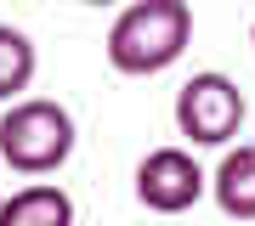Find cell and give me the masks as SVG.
<instances>
[{"instance_id":"6da1fadb","label":"cell","mask_w":255,"mask_h":226,"mask_svg":"<svg viewBox=\"0 0 255 226\" xmlns=\"http://www.w3.org/2000/svg\"><path fill=\"white\" fill-rule=\"evenodd\" d=\"M193 40V6L187 0H130L108 28V63L130 79L164 74Z\"/></svg>"},{"instance_id":"7a4b0ae2","label":"cell","mask_w":255,"mask_h":226,"mask_svg":"<svg viewBox=\"0 0 255 226\" xmlns=\"http://www.w3.org/2000/svg\"><path fill=\"white\" fill-rule=\"evenodd\" d=\"M74 158V113L51 96H23L0 113V164L17 175H51Z\"/></svg>"},{"instance_id":"3957f363","label":"cell","mask_w":255,"mask_h":226,"mask_svg":"<svg viewBox=\"0 0 255 226\" xmlns=\"http://www.w3.org/2000/svg\"><path fill=\"white\" fill-rule=\"evenodd\" d=\"M238 125H244V90H238L227 74H193V79L176 90V130L187 136L193 147H227Z\"/></svg>"},{"instance_id":"277c9868","label":"cell","mask_w":255,"mask_h":226,"mask_svg":"<svg viewBox=\"0 0 255 226\" xmlns=\"http://www.w3.org/2000/svg\"><path fill=\"white\" fill-rule=\"evenodd\" d=\"M204 192H210V175L199 170V158L187 147H153L136 164V198L153 215H187Z\"/></svg>"},{"instance_id":"5b68a950","label":"cell","mask_w":255,"mask_h":226,"mask_svg":"<svg viewBox=\"0 0 255 226\" xmlns=\"http://www.w3.org/2000/svg\"><path fill=\"white\" fill-rule=\"evenodd\" d=\"M210 192H216L227 221H255V142L221 153L216 175H210Z\"/></svg>"},{"instance_id":"8992f818","label":"cell","mask_w":255,"mask_h":226,"mask_svg":"<svg viewBox=\"0 0 255 226\" xmlns=\"http://www.w3.org/2000/svg\"><path fill=\"white\" fill-rule=\"evenodd\" d=\"M0 226H74V198L57 187V181L17 187L6 204H0Z\"/></svg>"},{"instance_id":"52a82bcc","label":"cell","mask_w":255,"mask_h":226,"mask_svg":"<svg viewBox=\"0 0 255 226\" xmlns=\"http://www.w3.org/2000/svg\"><path fill=\"white\" fill-rule=\"evenodd\" d=\"M34 68H40L34 40L23 28L0 23V102H23V90L34 85Z\"/></svg>"},{"instance_id":"ba28073f","label":"cell","mask_w":255,"mask_h":226,"mask_svg":"<svg viewBox=\"0 0 255 226\" xmlns=\"http://www.w3.org/2000/svg\"><path fill=\"white\" fill-rule=\"evenodd\" d=\"M85 6H119V0H85Z\"/></svg>"},{"instance_id":"9c48e42d","label":"cell","mask_w":255,"mask_h":226,"mask_svg":"<svg viewBox=\"0 0 255 226\" xmlns=\"http://www.w3.org/2000/svg\"><path fill=\"white\" fill-rule=\"evenodd\" d=\"M250 45H255V23H250Z\"/></svg>"}]
</instances>
